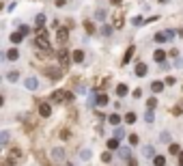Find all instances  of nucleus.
<instances>
[{"label":"nucleus","mask_w":183,"mask_h":166,"mask_svg":"<svg viewBox=\"0 0 183 166\" xmlns=\"http://www.w3.org/2000/svg\"><path fill=\"white\" fill-rule=\"evenodd\" d=\"M108 149H119V140L117 138H110L108 140Z\"/></svg>","instance_id":"a878e982"},{"label":"nucleus","mask_w":183,"mask_h":166,"mask_svg":"<svg viewBox=\"0 0 183 166\" xmlns=\"http://www.w3.org/2000/svg\"><path fill=\"white\" fill-rule=\"evenodd\" d=\"M80 157L82 160H90V149H82L80 151Z\"/></svg>","instance_id":"c756f323"},{"label":"nucleus","mask_w":183,"mask_h":166,"mask_svg":"<svg viewBox=\"0 0 183 166\" xmlns=\"http://www.w3.org/2000/svg\"><path fill=\"white\" fill-rule=\"evenodd\" d=\"M134 50H136V47H127V52H125V56H123V65L131 61V56H134Z\"/></svg>","instance_id":"412c9836"},{"label":"nucleus","mask_w":183,"mask_h":166,"mask_svg":"<svg viewBox=\"0 0 183 166\" xmlns=\"http://www.w3.org/2000/svg\"><path fill=\"white\" fill-rule=\"evenodd\" d=\"M142 22H144L142 17H134V26H142Z\"/></svg>","instance_id":"58836bf2"},{"label":"nucleus","mask_w":183,"mask_h":166,"mask_svg":"<svg viewBox=\"0 0 183 166\" xmlns=\"http://www.w3.org/2000/svg\"><path fill=\"white\" fill-rule=\"evenodd\" d=\"M43 24H45V15H43V13H39V15L35 17V26H37V30H39V28H43Z\"/></svg>","instance_id":"2eb2a0df"},{"label":"nucleus","mask_w":183,"mask_h":166,"mask_svg":"<svg viewBox=\"0 0 183 166\" xmlns=\"http://www.w3.org/2000/svg\"><path fill=\"white\" fill-rule=\"evenodd\" d=\"M123 136H127V134H125V130H123V127H119V125H117V130H114V138H117V140H121V138H123Z\"/></svg>","instance_id":"5701e85b"},{"label":"nucleus","mask_w":183,"mask_h":166,"mask_svg":"<svg viewBox=\"0 0 183 166\" xmlns=\"http://www.w3.org/2000/svg\"><path fill=\"white\" fill-rule=\"evenodd\" d=\"M179 151H181L179 145H177V142H172V145H170V153H172V155H179Z\"/></svg>","instance_id":"2f4dec72"},{"label":"nucleus","mask_w":183,"mask_h":166,"mask_svg":"<svg viewBox=\"0 0 183 166\" xmlns=\"http://www.w3.org/2000/svg\"><path fill=\"white\" fill-rule=\"evenodd\" d=\"M159 2H168V0H159Z\"/></svg>","instance_id":"09e8293b"},{"label":"nucleus","mask_w":183,"mask_h":166,"mask_svg":"<svg viewBox=\"0 0 183 166\" xmlns=\"http://www.w3.org/2000/svg\"><path fill=\"white\" fill-rule=\"evenodd\" d=\"M67 39H69V30H67V28H58V30H56V41H58L60 45H65Z\"/></svg>","instance_id":"7ed1b4c3"},{"label":"nucleus","mask_w":183,"mask_h":166,"mask_svg":"<svg viewBox=\"0 0 183 166\" xmlns=\"http://www.w3.org/2000/svg\"><path fill=\"white\" fill-rule=\"evenodd\" d=\"M155 41H157V43H164V41H168V39H166V33H157V35H155Z\"/></svg>","instance_id":"c85d7f7f"},{"label":"nucleus","mask_w":183,"mask_h":166,"mask_svg":"<svg viewBox=\"0 0 183 166\" xmlns=\"http://www.w3.org/2000/svg\"><path fill=\"white\" fill-rule=\"evenodd\" d=\"M108 121H110L114 127H117V125L121 123V116H119V114H110V116H108Z\"/></svg>","instance_id":"4be33fe9"},{"label":"nucleus","mask_w":183,"mask_h":166,"mask_svg":"<svg viewBox=\"0 0 183 166\" xmlns=\"http://www.w3.org/2000/svg\"><path fill=\"white\" fill-rule=\"evenodd\" d=\"M24 86H26L28 91H37V88H39V80H37L35 76H30V78L24 80Z\"/></svg>","instance_id":"20e7f679"},{"label":"nucleus","mask_w":183,"mask_h":166,"mask_svg":"<svg viewBox=\"0 0 183 166\" xmlns=\"http://www.w3.org/2000/svg\"><path fill=\"white\" fill-rule=\"evenodd\" d=\"M179 166H183V153H179Z\"/></svg>","instance_id":"a18cd8bd"},{"label":"nucleus","mask_w":183,"mask_h":166,"mask_svg":"<svg viewBox=\"0 0 183 166\" xmlns=\"http://www.w3.org/2000/svg\"><path fill=\"white\" fill-rule=\"evenodd\" d=\"M7 78H9L11 82H15V80L19 78V74H17V71H9V76H7Z\"/></svg>","instance_id":"473e14b6"},{"label":"nucleus","mask_w":183,"mask_h":166,"mask_svg":"<svg viewBox=\"0 0 183 166\" xmlns=\"http://www.w3.org/2000/svg\"><path fill=\"white\" fill-rule=\"evenodd\" d=\"M142 155H144L147 160H153V155H155V149H153L151 145H144V147H142Z\"/></svg>","instance_id":"6e6552de"},{"label":"nucleus","mask_w":183,"mask_h":166,"mask_svg":"<svg viewBox=\"0 0 183 166\" xmlns=\"http://www.w3.org/2000/svg\"><path fill=\"white\" fill-rule=\"evenodd\" d=\"M147 106H149V110H153V108H155V106H157V99H155V97H151V99H149V104H147Z\"/></svg>","instance_id":"e433bc0d"},{"label":"nucleus","mask_w":183,"mask_h":166,"mask_svg":"<svg viewBox=\"0 0 183 166\" xmlns=\"http://www.w3.org/2000/svg\"><path fill=\"white\" fill-rule=\"evenodd\" d=\"M119 155H121V160H127V162H129V160H131V149H129V147H121V149H119Z\"/></svg>","instance_id":"1a4fd4ad"},{"label":"nucleus","mask_w":183,"mask_h":166,"mask_svg":"<svg viewBox=\"0 0 183 166\" xmlns=\"http://www.w3.org/2000/svg\"><path fill=\"white\" fill-rule=\"evenodd\" d=\"M52 102H73V95L69 91H54L52 93Z\"/></svg>","instance_id":"f03ea898"},{"label":"nucleus","mask_w":183,"mask_h":166,"mask_svg":"<svg viewBox=\"0 0 183 166\" xmlns=\"http://www.w3.org/2000/svg\"><path fill=\"white\" fill-rule=\"evenodd\" d=\"M153 58H155V63H164V61H166L164 50H155V52H153Z\"/></svg>","instance_id":"9b49d317"},{"label":"nucleus","mask_w":183,"mask_h":166,"mask_svg":"<svg viewBox=\"0 0 183 166\" xmlns=\"http://www.w3.org/2000/svg\"><path fill=\"white\" fill-rule=\"evenodd\" d=\"M153 164L155 166H166V157L164 155H153Z\"/></svg>","instance_id":"a211bd4d"},{"label":"nucleus","mask_w":183,"mask_h":166,"mask_svg":"<svg viewBox=\"0 0 183 166\" xmlns=\"http://www.w3.org/2000/svg\"><path fill=\"white\" fill-rule=\"evenodd\" d=\"M7 58H9V61H17V58H19V50H15V47H13V50H9V52H7Z\"/></svg>","instance_id":"aec40b11"},{"label":"nucleus","mask_w":183,"mask_h":166,"mask_svg":"<svg viewBox=\"0 0 183 166\" xmlns=\"http://www.w3.org/2000/svg\"><path fill=\"white\" fill-rule=\"evenodd\" d=\"M159 140H162V142H168V140H170V134H168V132H162V136H159Z\"/></svg>","instance_id":"c9c22d12"},{"label":"nucleus","mask_w":183,"mask_h":166,"mask_svg":"<svg viewBox=\"0 0 183 166\" xmlns=\"http://www.w3.org/2000/svg\"><path fill=\"white\" fill-rule=\"evenodd\" d=\"M106 15H108V13H106L103 9H97V13H95V19H99V22H101V19H106Z\"/></svg>","instance_id":"cd10ccee"},{"label":"nucleus","mask_w":183,"mask_h":166,"mask_svg":"<svg viewBox=\"0 0 183 166\" xmlns=\"http://www.w3.org/2000/svg\"><path fill=\"white\" fill-rule=\"evenodd\" d=\"M52 160H54V162H63V160H65V149H63V147H56V149L52 151Z\"/></svg>","instance_id":"423d86ee"},{"label":"nucleus","mask_w":183,"mask_h":166,"mask_svg":"<svg viewBox=\"0 0 183 166\" xmlns=\"http://www.w3.org/2000/svg\"><path fill=\"white\" fill-rule=\"evenodd\" d=\"M181 112H183V102H181V104L175 108V114H181Z\"/></svg>","instance_id":"37998d69"},{"label":"nucleus","mask_w":183,"mask_h":166,"mask_svg":"<svg viewBox=\"0 0 183 166\" xmlns=\"http://www.w3.org/2000/svg\"><path fill=\"white\" fill-rule=\"evenodd\" d=\"M0 9H2V2H0Z\"/></svg>","instance_id":"8fccbe9b"},{"label":"nucleus","mask_w":183,"mask_h":166,"mask_svg":"<svg viewBox=\"0 0 183 166\" xmlns=\"http://www.w3.org/2000/svg\"><path fill=\"white\" fill-rule=\"evenodd\" d=\"M101 160H103V162H110V160H112V153H103Z\"/></svg>","instance_id":"79ce46f5"},{"label":"nucleus","mask_w":183,"mask_h":166,"mask_svg":"<svg viewBox=\"0 0 183 166\" xmlns=\"http://www.w3.org/2000/svg\"><path fill=\"white\" fill-rule=\"evenodd\" d=\"M84 28H86V33H93V24L86 22V24H84Z\"/></svg>","instance_id":"ea45409f"},{"label":"nucleus","mask_w":183,"mask_h":166,"mask_svg":"<svg viewBox=\"0 0 183 166\" xmlns=\"http://www.w3.org/2000/svg\"><path fill=\"white\" fill-rule=\"evenodd\" d=\"M37 47H41V50H50V39H48V33H45L43 28L37 30Z\"/></svg>","instance_id":"f257e3e1"},{"label":"nucleus","mask_w":183,"mask_h":166,"mask_svg":"<svg viewBox=\"0 0 183 166\" xmlns=\"http://www.w3.org/2000/svg\"><path fill=\"white\" fill-rule=\"evenodd\" d=\"M112 30H114V28H112V24H103L99 33H101V35H106V37H110V35H112Z\"/></svg>","instance_id":"6ab92c4d"},{"label":"nucleus","mask_w":183,"mask_h":166,"mask_svg":"<svg viewBox=\"0 0 183 166\" xmlns=\"http://www.w3.org/2000/svg\"><path fill=\"white\" fill-rule=\"evenodd\" d=\"M136 119H138V116H136L134 112H127V114H125V123H129V125H131V123H136Z\"/></svg>","instance_id":"b1692460"},{"label":"nucleus","mask_w":183,"mask_h":166,"mask_svg":"<svg viewBox=\"0 0 183 166\" xmlns=\"http://www.w3.org/2000/svg\"><path fill=\"white\" fill-rule=\"evenodd\" d=\"M123 2V0H112V5H121Z\"/></svg>","instance_id":"49530a36"},{"label":"nucleus","mask_w":183,"mask_h":166,"mask_svg":"<svg viewBox=\"0 0 183 166\" xmlns=\"http://www.w3.org/2000/svg\"><path fill=\"white\" fill-rule=\"evenodd\" d=\"M95 106H108V95H97L95 97Z\"/></svg>","instance_id":"4468645a"},{"label":"nucleus","mask_w":183,"mask_h":166,"mask_svg":"<svg viewBox=\"0 0 183 166\" xmlns=\"http://www.w3.org/2000/svg\"><path fill=\"white\" fill-rule=\"evenodd\" d=\"M48 76L50 78H60V71L58 69H48Z\"/></svg>","instance_id":"7c9ffc66"},{"label":"nucleus","mask_w":183,"mask_h":166,"mask_svg":"<svg viewBox=\"0 0 183 166\" xmlns=\"http://www.w3.org/2000/svg\"><path fill=\"white\" fill-rule=\"evenodd\" d=\"M71 58H73L76 63H82V61H84V52H82V50H73Z\"/></svg>","instance_id":"f3484780"},{"label":"nucleus","mask_w":183,"mask_h":166,"mask_svg":"<svg viewBox=\"0 0 183 166\" xmlns=\"http://www.w3.org/2000/svg\"><path fill=\"white\" fill-rule=\"evenodd\" d=\"M58 63H60V67H69V54H67V50H58Z\"/></svg>","instance_id":"39448f33"},{"label":"nucleus","mask_w":183,"mask_h":166,"mask_svg":"<svg viewBox=\"0 0 183 166\" xmlns=\"http://www.w3.org/2000/svg\"><path fill=\"white\" fill-rule=\"evenodd\" d=\"M129 145H138V134H129Z\"/></svg>","instance_id":"f704fd0d"},{"label":"nucleus","mask_w":183,"mask_h":166,"mask_svg":"<svg viewBox=\"0 0 183 166\" xmlns=\"http://www.w3.org/2000/svg\"><path fill=\"white\" fill-rule=\"evenodd\" d=\"M5 104V97H2V95H0V106H2Z\"/></svg>","instance_id":"de8ad7c7"},{"label":"nucleus","mask_w":183,"mask_h":166,"mask_svg":"<svg viewBox=\"0 0 183 166\" xmlns=\"http://www.w3.org/2000/svg\"><path fill=\"white\" fill-rule=\"evenodd\" d=\"M39 114H41V116H50V114H52L50 104H41V106H39Z\"/></svg>","instance_id":"9d476101"},{"label":"nucleus","mask_w":183,"mask_h":166,"mask_svg":"<svg viewBox=\"0 0 183 166\" xmlns=\"http://www.w3.org/2000/svg\"><path fill=\"white\" fill-rule=\"evenodd\" d=\"M151 91H153V93H162V91H164V82H159V80H155V82L151 84Z\"/></svg>","instance_id":"ddd939ff"},{"label":"nucleus","mask_w":183,"mask_h":166,"mask_svg":"<svg viewBox=\"0 0 183 166\" xmlns=\"http://www.w3.org/2000/svg\"><path fill=\"white\" fill-rule=\"evenodd\" d=\"M131 95H134V97H142V88H136Z\"/></svg>","instance_id":"a19ab883"},{"label":"nucleus","mask_w":183,"mask_h":166,"mask_svg":"<svg viewBox=\"0 0 183 166\" xmlns=\"http://www.w3.org/2000/svg\"><path fill=\"white\" fill-rule=\"evenodd\" d=\"M19 155H22V153H19L17 149H13V151H11V162H15V160H17Z\"/></svg>","instance_id":"4c0bfd02"},{"label":"nucleus","mask_w":183,"mask_h":166,"mask_svg":"<svg viewBox=\"0 0 183 166\" xmlns=\"http://www.w3.org/2000/svg\"><path fill=\"white\" fill-rule=\"evenodd\" d=\"M144 121H147V123H153V110H147V114H144Z\"/></svg>","instance_id":"72a5a7b5"},{"label":"nucleus","mask_w":183,"mask_h":166,"mask_svg":"<svg viewBox=\"0 0 183 166\" xmlns=\"http://www.w3.org/2000/svg\"><path fill=\"white\" fill-rule=\"evenodd\" d=\"M164 33H166V39H172L175 37V30H164Z\"/></svg>","instance_id":"c03bdc74"},{"label":"nucleus","mask_w":183,"mask_h":166,"mask_svg":"<svg viewBox=\"0 0 183 166\" xmlns=\"http://www.w3.org/2000/svg\"><path fill=\"white\" fill-rule=\"evenodd\" d=\"M127 93H129V88H127V84H119V86H117V95H119V97H125Z\"/></svg>","instance_id":"dca6fc26"},{"label":"nucleus","mask_w":183,"mask_h":166,"mask_svg":"<svg viewBox=\"0 0 183 166\" xmlns=\"http://www.w3.org/2000/svg\"><path fill=\"white\" fill-rule=\"evenodd\" d=\"M9 142V132H0V145H7Z\"/></svg>","instance_id":"bb28decb"},{"label":"nucleus","mask_w":183,"mask_h":166,"mask_svg":"<svg viewBox=\"0 0 183 166\" xmlns=\"http://www.w3.org/2000/svg\"><path fill=\"white\" fill-rule=\"evenodd\" d=\"M147 71H149V69H147V65H144V63H138V65H136V76H138V78H144V76H147Z\"/></svg>","instance_id":"0eeeda50"},{"label":"nucleus","mask_w":183,"mask_h":166,"mask_svg":"<svg viewBox=\"0 0 183 166\" xmlns=\"http://www.w3.org/2000/svg\"><path fill=\"white\" fill-rule=\"evenodd\" d=\"M123 26H125V17L114 15V24H112V28H123Z\"/></svg>","instance_id":"f8f14e48"},{"label":"nucleus","mask_w":183,"mask_h":166,"mask_svg":"<svg viewBox=\"0 0 183 166\" xmlns=\"http://www.w3.org/2000/svg\"><path fill=\"white\" fill-rule=\"evenodd\" d=\"M22 39H24V35H22V33H19V30H17V33H13V35H11V41H13V43H19V41H22Z\"/></svg>","instance_id":"393cba45"}]
</instances>
